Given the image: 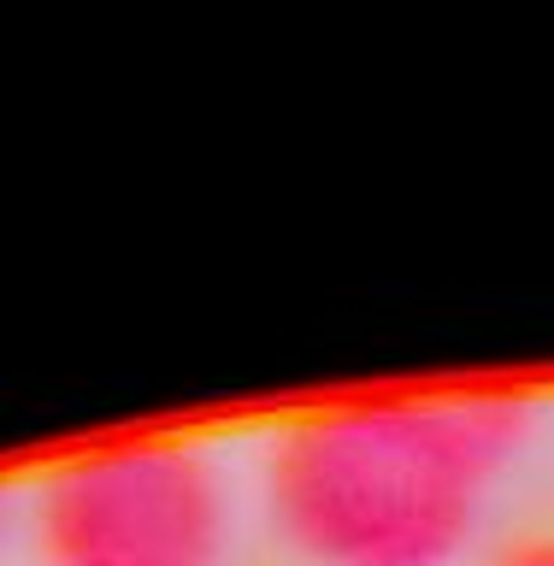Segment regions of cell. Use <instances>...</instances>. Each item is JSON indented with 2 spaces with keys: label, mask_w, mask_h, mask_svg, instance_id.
I'll list each match as a JSON object with an SVG mask.
<instances>
[{
  "label": "cell",
  "mask_w": 554,
  "mask_h": 566,
  "mask_svg": "<svg viewBox=\"0 0 554 566\" xmlns=\"http://www.w3.org/2000/svg\"><path fill=\"white\" fill-rule=\"evenodd\" d=\"M472 566H554V525L520 531V537H502L495 548H484Z\"/></svg>",
  "instance_id": "obj_3"
},
{
  "label": "cell",
  "mask_w": 554,
  "mask_h": 566,
  "mask_svg": "<svg viewBox=\"0 0 554 566\" xmlns=\"http://www.w3.org/2000/svg\"><path fill=\"white\" fill-rule=\"evenodd\" d=\"M531 431L490 384L331 401L272 431L260 502L301 566H460Z\"/></svg>",
  "instance_id": "obj_1"
},
{
  "label": "cell",
  "mask_w": 554,
  "mask_h": 566,
  "mask_svg": "<svg viewBox=\"0 0 554 566\" xmlns=\"http://www.w3.org/2000/svg\"><path fill=\"white\" fill-rule=\"evenodd\" d=\"M35 566H230L237 502L219 460L184 437L77 449L30 490Z\"/></svg>",
  "instance_id": "obj_2"
}]
</instances>
